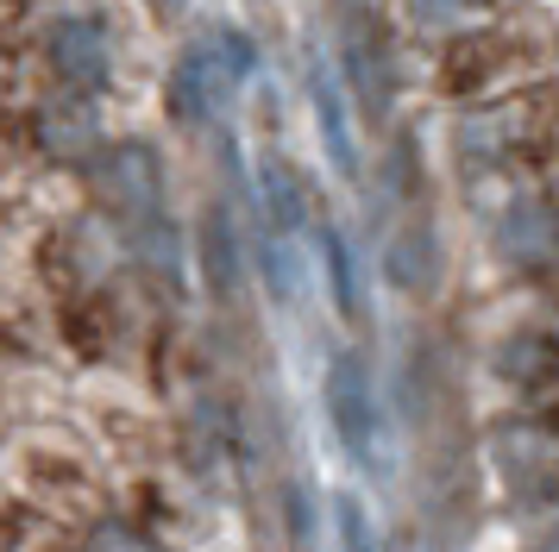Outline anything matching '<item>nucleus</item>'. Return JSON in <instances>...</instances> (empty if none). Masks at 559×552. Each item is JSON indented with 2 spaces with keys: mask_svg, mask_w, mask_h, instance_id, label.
<instances>
[{
  "mask_svg": "<svg viewBox=\"0 0 559 552\" xmlns=\"http://www.w3.org/2000/svg\"><path fill=\"white\" fill-rule=\"evenodd\" d=\"M383 276H390L403 296H428L433 289V276H440V245H433V232L421 220L390 232V245H383Z\"/></svg>",
  "mask_w": 559,
  "mask_h": 552,
  "instance_id": "9",
  "label": "nucleus"
},
{
  "mask_svg": "<svg viewBox=\"0 0 559 552\" xmlns=\"http://www.w3.org/2000/svg\"><path fill=\"white\" fill-rule=\"evenodd\" d=\"M554 63V32L540 20H497L478 32H459L433 57V95L440 100H509L540 88V70Z\"/></svg>",
  "mask_w": 559,
  "mask_h": 552,
  "instance_id": "1",
  "label": "nucleus"
},
{
  "mask_svg": "<svg viewBox=\"0 0 559 552\" xmlns=\"http://www.w3.org/2000/svg\"><path fill=\"white\" fill-rule=\"evenodd\" d=\"M328 421L340 433V452L378 471L383 465V396H378V376L365 364V351H340L328 364Z\"/></svg>",
  "mask_w": 559,
  "mask_h": 552,
  "instance_id": "3",
  "label": "nucleus"
},
{
  "mask_svg": "<svg viewBox=\"0 0 559 552\" xmlns=\"http://www.w3.org/2000/svg\"><path fill=\"white\" fill-rule=\"evenodd\" d=\"M321 276H328V296L340 314L365 321V264H358L353 239L340 226H321Z\"/></svg>",
  "mask_w": 559,
  "mask_h": 552,
  "instance_id": "12",
  "label": "nucleus"
},
{
  "mask_svg": "<svg viewBox=\"0 0 559 552\" xmlns=\"http://www.w3.org/2000/svg\"><path fill=\"white\" fill-rule=\"evenodd\" d=\"M170 88H177V113H182V120H195V125H207L221 107H227V95H233V82L221 75V63L207 57V45L182 57L177 75H170Z\"/></svg>",
  "mask_w": 559,
  "mask_h": 552,
  "instance_id": "10",
  "label": "nucleus"
},
{
  "mask_svg": "<svg viewBox=\"0 0 559 552\" xmlns=\"http://www.w3.org/2000/svg\"><path fill=\"white\" fill-rule=\"evenodd\" d=\"M38 139L51 151H76L95 139V100L88 95H57L51 107H38Z\"/></svg>",
  "mask_w": 559,
  "mask_h": 552,
  "instance_id": "13",
  "label": "nucleus"
},
{
  "mask_svg": "<svg viewBox=\"0 0 559 552\" xmlns=\"http://www.w3.org/2000/svg\"><path fill=\"white\" fill-rule=\"evenodd\" d=\"M207 57L221 63V75H227L233 88L258 75V45H252V32H239V25H214L207 32Z\"/></svg>",
  "mask_w": 559,
  "mask_h": 552,
  "instance_id": "15",
  "label": "nucleus"
},
{
  "mask_svg": "<svg viewBox=\"0 0 559 552\" xmlns=\"http://www.w3.org/2000/svg\"><path fill=\"white\" fill-rule=\"evenodd\" d=\"M490 371L503 376L515 396H534V401H559V333L547 326H528V333H509L497 358H490Z\"/></svg>",
  "mask_w": 559,
  "mask_h": 552,
  "instance_id": "6",
  "label": "nucleus"
},
{
  "mask_svg": "<svg viewBox=\"0 0 559 552\" xmlns=\"http://www.w3.org/2000/svg\"><path fill=\"white\" fill-rule=\"evenodd\" d=\"M45 57H51V75L63 82V95H88V100L107 88V70H114L95 20H57L51 38H45Z\"/></svg>",
  "mask_w": 559,
  "mask_h": 552,
  "instance_id": "5",
  "label": "nucleus"
},
{
  "mask_svg": "<svg viewBox=\"0 0 559 552\" xmlns=\"http://www.w3.org/2000/svg\"><path fill=\"white\" fill-rule=\"evenodd\" d=\"M408 13H415L421 32H440V45H447V38H459V32L515 20V13H522V0H408Z\"/></svg>",
  "mask_w": 559,
  "mask_h": 552,
  "instance_id": "11",
  "label": "nucleus"
},
{
  "mask_svg": "<svg viewBox=\"0 0 559 552\" xmlns=\"http://www.w3.org/2000/svg\"><path fill=\"white\" fill-rule=\"evenodd\" d=\"M283 521H289V540L302 552L321 540V508H314V483H308V477H296V483L283 490Z\"/></svg>",
  "mask_w": 559,
  "mask_h": 552,
  "instance_id": "17",
  "label": "nucleus"
},
{
  "mask_svg": "<svg viewBox=\"0 0 559 552\" xmlns=\"http://www.w3.org/2000/svg\"><path fill=\"white\" fill-rule=\"evenodd\" d=\"M340 82L358 95V107L383 120L390 113V100H396V38H390V25L378 13H346L340 25Z\"/></svg>",
  "mask_w": 559,
  "mask_h": 552,
  "instance_id": "4",
  "label": "nucleus"
},
{
  "mask_svg": "<svg viewBox=\"0 0 559 552\" xmlns=\"http://www.w3.org/2000/svg\"><path fill=\"white\" fill-rule=\"evenodd\" d=\"M258 201H264V214H271V232L283 239H296L314 226V189H308V176L289 164V157H264V170H258Z\"/></svg>",
  "mask_w": 559,
  "mask_h": 552,
  "instance_id": "8",
  "label": "nucleus"
},
{
  "mask_svg": "<svg viewBox=\"0 0 559 552\" xmlns=\"http://www.w3.org/2000/svg\"><path fill=\"white\" fill-rule=\"evenodd\" d=\"M0 139H20V113L13 107H0Z\"/></svg>",
  "mask_w": 559,
  "mask_h": 552,
  "instance_id": "19",
  "label": "nucleus"
},
{
  "mask_svg": "<svg viewBox=\"0 0 559 552\" xmlns=\"http://www.w3.org/2000/svg\"><path fill=\"white\" fill-rule=\"evenodd\" d=\"M383 552H428V547H421L415 533H390V540H383Z\"/></svg>",
  "mask_w": 559,
  "mask_h": 552,
  "instance_id": "18",
  "label": "nucleus"
},
{
  "mask_svg": "<svg viewBox=\"0 0 559 552\" xmlns=\"http://www.w3.org/2000/svg\"><path fill=\"white\" fill-rule=\"evenodd\" d=\"M490 465L522 508L559 502V401H540L528 415L490 427Z\"/></svg>",
  "mask_w": 559,
  "mask_h": 552,
  "instance_id": "2",
  "label": "nucleus"
},
{
  "mask_svg": "<svg viewBox=\"0 0 559 552\" xmlns=\"http://www.w3.org/2000/svg\"><path fill=\"white\" fill-rule=\"evenodd\" d=\"M540 552H559V540H554V547H540Z\"/></svg>",
  "mask_w": 559,
  "mask_h": 552,
  "instance_id": "20",
  "label": "nucleus"
},
{
  "mask_svg": "<svg viewBox=\"0 0 559 552\" xmlns=\"http://www.w3.org/2000/svg\"><path fill=\"white\" fill-rule=\"evenodd\" d=\"M333 540H340V552H383L378 521H371V508H365L358 490H340L333 496Z\"/></svg>",
  "mask_w": 559,
  "mask_h": 552,
  "instance_id": "14",
  "label": "nucleus"
},
{
  "mask_svg": "<svg viewBox=\"0 0 559 552\" xmlns=\"http://www.w3.org/2000/svg\"><path fill=\"white\" fill-rule=\"evenodd\" d=\"M308 100H314L321 145H328L333 170L358 176V132H353V113H346V82H340V70H333L328 57H314V70H308Z\"/></svg>",
  "mask_w": 559,
  "mask_h": 552,
  "instance_id": "7",
  "label": "nucleus"
},
{
  "mask_svg": "<svg viewBox=\"0 0 559 552\" xmlns=\"http://www.w3.org/2000/svg\"><path fill=\"white\" fill-rule=\"evenodd\" d=\"M258 264H264V283H271L277 301L302 296V264L289 257V239H283V232H264V239H258Z\"/></svg>",
  "mask_w": 559,
  "mask_h": 552,
  "instance_id": "16",
  "label": "nucleus"
}]
</instances>
